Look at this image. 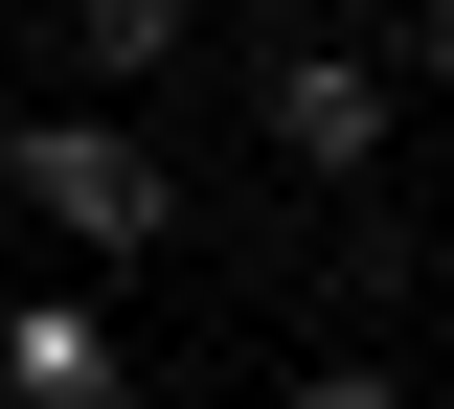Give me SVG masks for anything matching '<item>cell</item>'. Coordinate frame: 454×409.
I'll use <instances>...</instances> for the list:
<instances>
[{"mask_svg":"<svg viewBox=\"0 0 454 409\" xmlns=\"http://www.w3.org/2000/svg\"><path fill=\"white\" fill-rule=\"evenodd\" d=\"M0 182H23V228H46V250H182V160H160L137 114H23Z\"/></svg>","mask_w":454,"mask_h":409,"instance_id":"obj_1","label":"cell"},{"mask_svg":"<svg viewBox=\"0 0 454 409\" xmlns=\"http://www.w3.org/2000/svg\"><path fill=\"white\" fill-rule=\"evenodd\" d=\"M250 114H273L295 182H364V160H387V68H364V46H273V68H250Z\"/></svg>","mask_w":454,"mask_h":409,"instance_id":"obj_2","label":"cell"},{"mask_svg":"<svg viewBox=\"0 0 454 409\" xmlns=\"http://www.w3.org/2000/svg\"><path fill=\"white\" fill-rule=\"evenodd\" d=\"M0 409H137V342L91 295H0Z\"/></svg>","mask_w":454,"mask_h":409,"instance_id":"obj_3","label":"cell"},{"mask_svg":"<svg viewBox=\"0 0 454 409\" xmlns=\"http://www.w3.org/2000/svg\"><path fill=\"white\" fill-rule=\"evenodd\" d=\"M182 23H205V0H68V68H91V91H160Z\"/></svg>","mask_w":454,"mask_h":409,"instance_id":"obj_4","label":"cell"},{"mask_svg":"<svg viewBox=\"0 0 454 409\" xmlns=\"http://www.w3.org/2000/svg\"><path fill=\"white\" fill-rule=\"evenodd\" d=\"M364 68H387V91H454V0H409V23H387Z\"/></svg>","mask_w":454,"mask_h":409,"instance_id":"obj_5","label":"cell"},{"mask_svg":"<svg viewBox=\"0 0 454 409\" xmlns=\"http://www.w3.org/2000/svg\"><path fill=\"white\" fill-rule=\"evenodd\" d=\"M295 409H409V387H387V364H318V387H295Z\"/></svg>","mask_w":454,"mask_h":409,"instance_id":"obj_6","label":"cell"},{"mask_svg":"<svg viewBox=\"0 0 454 409\" xmlns=\"http://www.w3.org/2000/svg\"><path fill=\"white\" fill-rule=\"evenodd\" d=\"M432 342H454V273H432Z\"/></svg>","mask_w":454,"mask_h":409,"instance_id":"obj_7","label":"cell"}]
</instances>
